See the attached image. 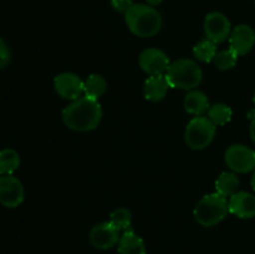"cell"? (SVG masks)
Returning a JSON list of instances; mask_svg holds the SVG:
<instances>
[{"instance_id":"cell-9","label":"cell","mask_w":255,"mask_h":254,"mask_svg":"<svg viewBox=\"0 0 255 254\" xmlns=\"http://www.w3.org/2000/svg\"><path fill=\"white\" fill-rule=\"evenodd\" d=\"M89 238L95 248L106 251L119 244L121 237H120V231H117L110 222H104L92 227Z\"/></svg>"},{"instance_id":"cell-23","label":"cell","mask_w":255,"mask_h":254,"mask_svg":"<svg viewBox=\"0 0 255 254\" xmlns=\"http://www.w3.org/2000/svg\"><path fill=\"white\" fill-rule=\"evenodd\" d=\"M237 60H238V55L233 51V50H223L221 52H217L216 57H214V64L219 70H231L232 67L236 66Z\"/></svg>"},{"instance_id":"cell-27","label":"cell","mask_w":255,"mask_h":254,"mask_svg":"<svg viewBox=\"0 0 255 254\" xmlns=\"http://www.w3.org/2000/svg\"><path fill=\"white\" fill-rule=\"evenodd\" d=\"M162 1H163V0H146L147 4L151 5V6H157V5L161 4Z\"/></svg>"},{"instance_id":"cell-22","label":"cell","mask_w":255,"mask_h":254,"mask_svg":"<svg viewBox=\"0 0 255 254\" xmlns=\"http://www.w3.org/2000/svg\"><path fill=\"white\" fill-rule=\"evenodd\" d=\"M132 214L127 208H117L110 216V223L117 229V231H127L131 226Z\"/></svg>"},{"instance_id":"cell-13","label":"cell","mask_w":255,"mask_h":254,"mask_svg":"<svg viewBox=\"0 0 255 254\" xmlns=\"http://www.w3.org/2000/svg\"><path fill=\"white\" fill-rule=\"evenodd\" d=\"M229 212L243 219L255 217V196L248 192H237L231 197Z\"/></svg>"},{"instance_id":"cell-6","label":"cell","mask_w":255,"mask_h":254,"mask_svg":"<svg viewBox=\"0 0 255 254\" xmlns=\"http://www.w3.org/2000/svg\"><path fill=\"white\" fill-rule=\"evenodd\" d=\"M226 163L232 171L247 173L255 169V151L243 144H233L226 151Z\"/></svg>"},{"instance_id":"cell-5","label":"cell","mask_w":255,"mask_h":254,"mask_svg":"<svg viewBox=\"0 0 255 254\" xmlns=\"http://www.w3.org/2000/svg\"><path fill=\"white\" fill-rule=\"evenodd\" d=\"M217 126L208 117L197 116L187 125L186 143L193 149H203L208 147L216 136Z\"/></svg>"},{"instance_id":"cell-24","label":"cell","mask_w":255,"mask_h":254,"mask_svg":"<svg viewBox=\"0 0 255 254\" xmlns=\"http://www.w3.org/2000/svg\"><path fill=\"white\" fill-rule=\"evenodd\" d=\"M11 60V51L2 39H0V69H5Z\"/></svg>"},{"instance_id":"cell-16","label":"cell","mask_w":255,"mask_h":254,"mask_svg":"<svg viewBox=\"0 0 255 254\" xmlns=\"http://www.w3.org/2000/svg\"><path fill=\"white\" fill-rule=\"evenodd\" d=\"M209 107L211 106H209L208 97L202 91L193 90L184 99V109H186V111L192 115H196V116H201L202 114L208 111Z\"/></svg>"},{"instance_id":"cell-17","label":"cell","mask_w":255,"mask_h":254,"mask_svg":"<svg viewBox=\"0 0 255 254\" xmlns=\"http://www.w3.org/2000/svg\"><path fill=\"white\" fill-rule=\"evenodd\" d=\"M107 82L101 75L92 74L84 81L85 96L92 100H99L105 94Z\"/></svg>"},{"instance_id":"cell-2","label":"cell","mask_w":255,"mask_h":254,"mask_svg":"<svg viewBox=\"0 0 255 254\" xmlns=\"http://www.w3.org/2000/svg\"><path fill=\"white\" fill-rule=\"evenodd\" d=\"M127 27L138 37H152L162 29L161 14L148 4H133L125 14Z\"/></svg>"},{"instance_id":"cell-15","label":"cell","mask_w":255,"mask_h":254,"mask_svg":"<svg viewBox=\"0 0 255 254\" xmlns=\"http://www.w3.org/2000/svg\"><path fill=\"white\" fill-rule=\"evenodd\" d=\"M120 254H146V246L141 237L133 231H125L119 241Z\"/></svg>"},{"instance_id":"cell-26","label":"cell","mask_w":255,"mask_h":254,"mask_svg":"<svg viewBox=\"0 0 255 254\" xmlns=\"http://www.w3.org/2000/svg\"><path fill=\"white\" fill-rule=\"evenodd\" d=\"M251 137L255 143V114L254 116L252 117V124H251Z\"/></svg>"},{"instance_id":"cell-29","label":"cell","mask_w":255,"mask_h":254,"mask_svg":"<svg viewBox=\"0 0 255 254\" xmlns=\"http://www.w3.org/2000/svg\"><path fill=\"white\" fill-rule=\"evenodd\" d=\"M253 101H254V104H255V94H254V97H253Z\"/></svg>"},{"instance_id":"cell-4","label":"cell","mask_w":255,"mask_h":254,"mask_svg":"<svg viewBox=\"0 0 255 254\" xmlns=\"http://www.w3.org/2000/svg\"><path fill=\"white\" fill-rule=\"evenodd\" d=\"M229 212L226 197L219 193L204 196L194 208V218L201 226L213 227L223 221Z\"/></svg>"},{"instance_id":"cell-7","label":"cell","mask_w":255,"mask_h":254,"mask_svg":"<svg viewBox=\"0 0 255 254\" xmlns=\"http://www.w3.org/2000/svg\"><path fill=\"white\" fill-rule=\"evenodd\" d=\"M204 32L207 39L213 41L214 44H222L231 36V21L222 12H209L204 19Z\"/></svg>"},{"instance_id":"cell-14","label":"cell","mask_w":255,"mask_h":254,"mask_svg":"<svg viewBox=\"0 0 255 254\" xmlns=\"http://www.w3.org/2000/svg\"><path fill=\"white\" fill-rule=\"evenodd\" d=\"M169 87L171 86H169L166 76H163V75H152L144 82V97L148 101L158 102L166 97Z\"/></svg>"},{"instance_id":"cell-21","label":"cell","mask_w":255,"mask_h":254,"mask_svg":"<svg viewBox=\"0 0 255 254\" xmlns=\"http://www.w3.org/2000/svg\"><path fill=\"white\" fill-rule=\"evenodd\" d=\"M217 44L211 41L209 39L202 40L196 46L193 47V55L196 59L202 62H211L213 61L217 55Z\"/></svg>"},{"instance_id":"cell-1","label":"cell","mask_w":255,"mask_h":254,"mask_svg":"<svg viewBox=\"0 0 255 254\" xmlns=\"http://www.w3.org/2000/svg\"><path fill=\"white\" fill-rule=\"evenodd\" d=\"M102 119L101 105L97 100L80 97L74 100L62 111V120L69 128L79 132L92 131L100 125Z\"/></svg>"},{"instance_id":"cell-11","label":"cell","mask_w":255,"mask_h":254,"mask_svg":"<svg viewBox=\"0 0 255 254\" xmlns=\"http://www.w3.org/2000/svg\"><path fill=\"white\" fill-rule=\"evenodd\" d=\"M139 67L148 75H163L167 71L169 59L163 51L158 49H147L142 51L138 59Z\"/></svg>"},{"instance_id":"cell-19","label":"cell","mask_w":255,"mask_h":254,"mask_svg":"<svg viewBox=\"0 0 255 254\" xmlns=\"http://www.w3.org/2000/svg\"><path fill=\"white\" fill-rule=\"evenodd\" d=\"M20 166V156L15 149L5 148L0 151V174H12Z\"/></svg>"},{"instance_id":"cell-10","label":"cell","mask_w":255,"mask_h":254,"mask_svg":"<svg viewBox=\"0 0 255 254\" xmlns=\"http://www.w3.org/2000/svg\"><path fill=\"white\" fill-rule=\"evenodd\" d=\"M54 86L57 94L66 100L80 99L84 92V81L77 75L71 72H62L57 75L54 80Z\"/></svg>"},{"instance_id":"cell-28","label":"cell","mask_w":255,"mask_h":254,"mask_svg":"<svg viewBox=\"0 0 255 254\" xmlns=\"http://www.w3.org/2000/svg\"><path fill=\"white\" fill-rule=\"evenodd\" d=\"M252 187H253V189L255 191V172H254L253 177H252Z\"/></svg>"},{"instance_id":"cell-18","label":"cell","mask_w":255,"mask_h":254,"mask_svg":"<svg viewBox=\"0 0 255 254\" xmlns=\"http://www.w3.org/2000/svg\"><path fill=\"white\" fill-rule=\"evenodd\" d=\"M239 179L238 177L231 172H223L216 182L217 193L223 197H232L238 192Z\"/></svg>"},{"instance_id":"cell-12","label":"cell","mask_w":255,"mask_h":254,"mask_svg":"<svg viewBox=\"0 0 255 254\" xmlns=\"http://www.w3.org/2000/svg\"><path fill=\"white\" fill-rule=\"evenodd\" d=\"M255 44V31L249 25L242 24L233 29L229 36V49L238 56L246 55L253 49Z\"/></svg>"},{"instance_id":"cell-8","label":"cell","mask_w":255,"mask_h":254,"mask_svg":"<svg viewBox=\"0 0 255 254\" xmlns=\"http://www.w3.org/2000/svg\"><path fill=\"white\" fill-rule=\"evenodd\" d=\"M22 183L12 174L0 176V203L6 208H16L24 201Z\"/></svg>"},{"instance_id":"cell-20","label":"cell","mask_w":255,"mask_h":254,"mask_svg":"<svg viewBox=\"0 0 255 254\" xmlns=\"http://www.w3.org/2000/svg\"><path fill=\"white\" fill-rule=\"evenodd\" d=\"M232 116H233V111L226 104H216L209 107L208 110V119L216 126H224L231 121Z\"/></svg>"},{"instance_id":"cell-25","label":"cell","mask_w":255,"mask_h":254,"mask_svg":"<svg viewBox=\"0 0 255 254\" xmlns=\"http://www.w3.org/2000/svg\"><path fill=\"white\" fill-rule=\"evenodd\" d=\"M133 0H111V5L116 11L126 14L129 7L133 5Z\"/></svg>"},{"instance_id":"cell-3","label":"cell","mask_w":255,"mask_h":254,"mask_svg":"<svg viewBox=\"0 0 255 254\" xmlns=\"http://www.w3.org/2000/svg\"><path fill=\"white\" fill-rule=\"evenodd\" d=\"M164 76L172 89L193 90L201 84L203 75L196 61L179 59L169 65Z\"/></svg>"}]
</instances>
